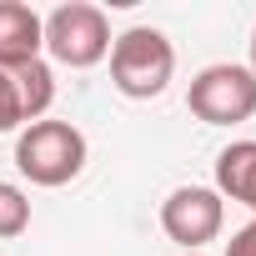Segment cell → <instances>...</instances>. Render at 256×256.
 <instances>
[{"instance_id": "1", "label": "cell", "mask_w": 256, "mask_h": 256, "mask_svg": "<svg viewBox=\"0 0 256 256\" xmlns=\"http://www.w3.org/2000/svg\"><path fill=\"white\" fill-rule=\"evenodd\" d=\"M176 76V46L151 30V26H131L126 36L110 40V86L131 100H151L171 86Z\"/></svg>"}, {"instance_id": "4", "label": "cell", "mask_w": 256, "mask_h": 256, "mask_svg": "<svg viewBox=\"0 0 256 256\" xmlns=\"http://www.w3.org/2000/svg\"><path fill=\"white\" fill-rule=\"evenodd\" d=\"M186 106L206 126H241V120L256 116V76L246 66H231V60L206 66V70H196Z\"/></svg>"}, {"instance_id": "5", "label": "cell", "mask_w": 256, "mask_h": 256, "mask_svg": "<svg viewBox=\"0 0 256 256\" xmlns=\"http://www.w3.org/2000/svg\"><path fill=\"white\" fill-rule=\"evenodd\" d=\"M221 226H226V201L211 186H176L161 201V231L186 251H201L206 241H216Z\"/></svg>"}, {"instance_id": "6", "label": "cell", "mask_w": 256, "mask_h": 256, "mask_svg": "<svg viewBox=\"0 0 256 256\" xmlns=\"http://www.w3.org/2000/svg\"><path fill=\"white\" fill-rule=\"evenodd\" d=\"M46 26L26 0H0V70H16L26 60H40Z\"/></svg>"}, {"instance_id": "9", "label": "cell", "mask_w": 256, "mask_h": 256, "mask_svg": "<svg viewBox=\"0 0 256 256\" xmlns=\"http://www.w3.org/2000/svg\"><path fill=\"white\" fill-rule=\"evenodd\" d=\"M30 226V196L10 181H0V241H10Z\"/></svg>"}, {"instance_id": "3", "label": "cell", "mask_w": 256, "mask_h": 256, "mask_svg": "<svg viewBox=\"0 0 256 256\" xmlns=\"http://www.w3.org/2000/svg\"><path fill=\"white\" fill-rule=\"evenodd\" d=\"M46 50L50 60L70 66V70H90L96 60L110 56V20L100 6H86V0H70V6H56L46 20Z\"/></svg>"}, {"instance_id": "7", "label": "cell", "mask_w": 256, "mask_h": 256, "mask_svg": "<svg viewBox=\"0 0 256 256\" xmlns=\"http://www.w3.org/2000/svg\"><path fill=\"white\" fill-rule=\"evenodd\" d=\"M221 201H241L251 216H256V141H231L221 156H216V186H211Z\"/></svg>"}, {"instance_id": "8", "label": "cell", "mask_w": 256, "mask_h": 256, "mask_svg": "<svg viewBox=\"0 0 256 256\" xmlns=\"http://www.w3.org/2000/svg\"><path fill=\"white\" fill-rule=\"evenodd\" d=\"M10 76H16L26 120H40V116L50 110V100H56V70H50L46 60H26V66H16Z\"/></svg>"}, {"instance_id": "13", "label": "cell", "mask_w": 256, "mask_h": 256, "mask_svg": "<svg viewBox=\"0 0 256 256\" xmlns=\"http://www.w3.org/2000/svg\"><path fill=\"white\" fill-rule=\"evenodd\" d=\"M186 256H201V251H186Z\"/></svg>"}, {"instance_id": "2", "label": "cell", "mask_w": 256, "mask_h": 256, "mask_svg": "<svg viewBox=\"0 0 256 256\" xmlns=\"http://www.w3.org/2000/svg\"><path fill=\"white\" fill-rule=\"evenodd\" d=\"M16 166L30 186H66L86 171V136L70 120H30L16 141Z\"/></svg>"}, {"instance_id": "12", "label": "cell", "mask_w": 256, "mask_h": 256, "mask_svg": "<svg viewBox=\"0 0 256 256\" xmlns=\"http://www.w3.org/2000/svg\"><path fill=\"white\" fill-rule=\"evenodd\" d=\"M251 76H256V30H251V66H246Z\"/></svg>"}, {"instance_id": "11", "label": "cell", "mask_w": 256, "mask_h": 256, "mask_svg": "<svg viewBox=\"0 0 256 256\" xmlns=\"http://www.w3.org/2000/svg\"><path fill=\"white\" fill-rule=\"evenodd\" d=\"M226 256H256V216H251L241 231H231V241H226Z\"/></svg>"}, {"instance_id": "10", "label": "cell", "mask_w": 256, "mask_h": 256, "mask_svg": "<svg viewBox=\"0 0 256 256\" xmlns=\"http://www.w3.org/2000/svg\"><path fill=\"white\" fill-rule=\"evenodd\" d=\"M20 120H26V110H20L16 76H10V70H0V136H6V131H16Z\"/></svg>"}]
</instances>
